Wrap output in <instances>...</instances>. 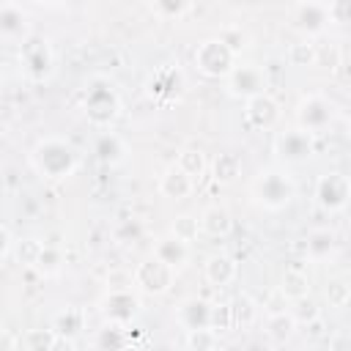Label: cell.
Returning a JSON list of instances; mask_svg holds the SVG:
<instances>
[{
	"label": "cell",
	"instance_id": "cell-1",
	"mask_svg": "<svg viewBox=\"0 0 351 351\" xmlns=\"http://www.w3.org/2000/svg\"><path fill=\"white\" fill-rule=\"evenodd\" d=\"M33 170L47 181H63L77 173L80 151L63 137H41L30 151Z\"/></svg>",
	"mask_w": 351,
	"mask_h": 351
},
{
	"label": "cell",
	"instance_id": "cell-2",
	"mask_svg": "<svg viewBox=\"0 0 351 351\" xmlns=\"http://www.w3.org/2000/svg\"><path fill=\"white\" fill-rule=\"evenodd\" d=\"M80 101H82L85 118L99 129H110V123L121 112L118 85L104 74H93V77L85 80V85L80 90Z\"/></svg>",
	"mask_w": 351,
	"mask_h": 351
},
{
	"label": "cell",
	"instance_id": "cell-3",
	"mask_svg": "<svg viewBox=\"0 0 351 351\" xmlns=\"http://www.w3.org/2000/svg\"><path fill=\"white\" fill-rule=\"evenodd\" d=\"M250 192H252V200L263 211H282L296 197V181H293V176L285 167L271 165V167H263L252 178Z\"/></svg>",
	"mask_w": 351,
	"mask_h": 351
},
{
	"label": "cell",
	"instance_id": "cell-4",
	"mask_svg": "<svg viewBox=\"0 0 351 351\" xmlns=\"http://www.w3.org/2000/svg\"><path fill=\"white\" fill-rule=\"evenodd\" d=\"M335 104L324 93H304L296 104V129L307 132L310 137L324 134L335 123Z\"/></svg>",
	"mask_w": 351,
	"mask_h": 351
},
{
	"label": "cell",
	"instance_id": "cell-5",
	"mask_svg": "<svg viewBox=\"0 0 351 351\" xmlns=\"http://www.w3.org/2000/svg\"><path fill=\"white\" fill-rule=\"evenodd\" d=\"M19 66L30 82H44L55 69V52L44 36H27L19 44Z\"/></svg>",
	"mask_w": 351,
	"mask_h": 351
},
{
	"label": "cell",
	"instance_id": "cell-6",
	"mask_svg": "<svg viewBox=\"0 0 351 351\" xmlns=\"http://www.w3.org/2000/svg\"><path fill=\"white\" fill-rule=\"evenodd\" d=\"M192 60H195L197 71L206 74V77H211V80H219V77L225 80L230 74V69L236 66V55L217 36L200 41L195 47V52H192Z\"/></svg>",
	"mask_w": 351,
	"mask_h": 351
},
{
	"label": "cell",
	"instance_id": "cell-7",
	"mask_svg": "<svg viewBox=\"0 0 351 351\" xmlns=\"http://www.w3.org/2000/svg\"><path fill=\"white\" fill-rule=\"evenodd\" d=\"M173 280H176V271L167 263H162L159 258H154V255L143 258L134 266V271H132V288L140 291V293H145V296H162V293H167L170 285H173Z\"/></svg>",
	"mask_w": 351,
	"mask_h": 351
},
{
	"label": "cell",
	"instance_id": "cell-8",
	"mask_svg": "<svg viewBox=\"0 0 351 351\" xmlns=\"http://www.w3.org/2000/svg\"><path fill=\"white\" fill-rule=\"evenodd\" d=\"M140 307L143 302L134 288H110L99 302L104 324H115V326H129L137 318Z\"/></svg>",
	"mask_w": 351,
	"mask_h": 351
},
{
	"label": "cell",
	"instance_id": "cell-9",
	"mask_svg": "<svg viewBox=\"0 0 351 351\" xmlns=\"http://www.w3.org/2000/svg\"><path fill=\"white\" fill-rule=\"evenodd\" d=\"M225 88L230 96L236 99H252V96H261V93H269V77L263 71V66L258 63H236L230 69V74L225 77Z\"/></svg>",
	"mask_w": 351,
	"mask_h": 351
},
{
	"label": "cell",
	"instance_id": "cell-10",
	"mask_svg": "<svg viewBox=\"0 0 351 351\" xmlns=\"http://www.w3.org/2000/svg\"><path fill=\"white\" fill-rule=\"evenodd\" d=\"M348 197H351L348 176H343L340 170H329V173L318 176V181H315V203L324 211H329V214L346 211Z\"/></svg>",
	"mask_w": 351,
	"mask_h": 351
},
{
	"label": "cell",
	"instance_id": "cell-11",
	"mask_svg": "<svg viewBox=\"0 0 351 351\" xmlns=\"http://www.w3.org/2000/svg\"><path fill=\"white\" fill-rule=\"evenodd\" d=\"M313 148H315V143H313V137L307 134V132H302V129H285V132H280L277 137H274V154L285 162V165H296V162H304V159H310L313 156Z\"/></svg>",
	"mask_w": 351,
	"mask_h": 351
},
{
	"label": "cell",
	"instance_id": "cell-12",
	"mask_svg": "<svg viewBox=\"0 0 351 351\" xmlns=\"http://www.w3.org/2000/svg\"><path fill=\"white\" fill-rule=\"evenodd\" d=\"M30 36V16L19 3H0V41L22 44Z\"/></svg>",
	"mask_w": 351,
	"mask_h": 351
},
{
	"label": "cell",
	"instance_id": "cell-13",
	"mask_svg": "<svg viewBox=\"0 0 351 351\" xmlns=\"http://www.w3.org/2000/svg\"><path fill=\"white\" fill-rule=\"evenodd\" d=\"M329 22H332V16H329V3H313V0H307V3L293 5V27L302 30L304 38L324 33Z\"/></svg>",
	"mask_w": 351,
	"mask_h": 351
},
{
	"label": "cell",
	"instance_id": "cell-14",
	"mask_svg": "<svg viewBox=\"0 0 351 351\" xmlns=\"http://www.w3.org/2000/svg\"><path fill=\"white\" fill-rule=\"evenodd\" d=\"M244 121L252 126V129H271L277 121H280V104L271 93H261V96H252L244 101Z\"/></svg>",
	"mask_w": 351,
	"mask_h": 351
},
{
	"label": "cell",
	"instance_id": "cell-15",
	"mask_svg": "<svg viewBox=\"0 0 351 351\" xmlns=\"http://www.w3.org/2000/svg\"><path fill=\"white\" fill-rule=\"evenodd\" d=\"M208 321H211V302H206V299H200V296H189V299H184V302L176 307V324H178L184 332H192V329H211Z\"/></svg>",
	"mask_w": 351,
	"mask_h": 351
},
{
	"label": "cell",
	"instance_id": "cell-16",
	"mask_svg": "<svg viewBox=\"0 0 351 351\" xmlns=\"http://www.w3.org/2000/svg\"><path fill=\"white\" fill-rule=\"evenodd\" d=\"M93 156L101 162V165H121L126 159V143L118 132H110V129H101L96 137H93Z\"/></svg>",
	"mask_w": 351,
	"mask_h": 351
},
{
	"label": "cell",
	"instance_id": "cell-17",
	"mask_svg": "<svg viewBox=\"0 0 351 351\" xmlns=\"http://www.w3.org/2000/svg\"><path fill=\"white\" fill-rule=\"evenodd\" d=\"M154 258H159L162 263H167L173 271L176 269H181L186 261H189V255H192V247L186 244V241H181V239H176V236H159L156 241H154V252H151Z\"/></svg>",
	"mask_w": 351,
	"mask_h": 351
},
{
	"label": "cell",
	"instance_id": "cell-18",
	"mask_svg": "<svg viewBox=\"0 0 351 351\" xmlns=\"http://www.w3.org/2000/svg\"><path fill=\"white\" fill-rule=\"evenodd\" d=\"M203 274H206V280H208L211 285L225 288V285H230V282L236 280L239 263H236V258H230V255H225V252H217V255H211V258L206 261Z\"/></svg>",
	"mask_w": 351,
	"mask_h": 351
},
{
	"label": "cell",
	"instance_id": "cell-19",
	"mask_svg": "<svg viewBox=\"0 0 351 351\" xmlns=\"http://www.w3.org/2000/svg\"><path fill=\"white\" fill-rule=\"evenodd\" d=\"M49 329L55 332L58 340H74V337H80L82 329H85V313H82L80 307H63L60 313L52 315Z\"/></svg>",
	"mask_w": 351,
	"mask_h": 351
},
{
	"label": "cell",
	"instance_id": "cell-20",
	"mask_svg": "<svg viewBox=\"0 0 351 351\" xmlns=\"http://www.w3.org/2000/svg\"><path fill=\"white\" fill-rule=\"evenodd\" d=\"M195 189V181L189 176H184L176 165H170L162 176H159V195L167 197V200H184L189 197Z\"/></svg>",
	"mask_w": 351,
	"mask_h": 351
},
{
	"label": "cell",
	"instance_id": "cell-21",
	"mask_svg": "<svg viewBox=\"0 0 351 351\" xmlns=\"http://www.w3.org/2000/svg\"><path fill=\"white\" fill-rule=\"evenodd\" d=\"M233 230V217L225 206H208L200 214V233L211 236V239H225Z\"/></svg>",
	"mask_w": 351,
	"mask_h": 351
},
{
	"label": "cell",
	"instance_id": "cell-22",
	"mask_svg": "<svg viewBox=\"0 0 351 351\" xmlns=\"http://www.w3.org/2000/svg\"><path fill=\"white\" fill-rule=\"evenodd\" d=\"M277 291L285 302H299V299L310 296V277L302 269H285Z\"/></svg>",
	"mask_w": 351,
	"mask_h": 351
},
{
	"label": "cell",
	"instance_id": "cell-23",
	"mask_svg": "<svg viewBox=\"0 0 351 351\" xmlns=\"http://www.w3.org/2000/svg\"><path fill=\"white\" fill-rule=\"evenodd\" d=\"M184 85V74L178 66H167V69H159L151 80H148V93L151 96H170L176 90H181Z\"/></svg>",
	"mask_w": 351,
	"mask_h": 351
},
{
	"label": "cell",
	"instance_id": "cell-24",
	"mask_svg": "<svg viewBox=\"0 0 351 351\" xmlns=\"http://www.w3.org/2000/svg\"><path fill=\"white\" fill-rule=\"evenodd\" d=\"M211 173H214V181L217 184H233L241 176V156L233 154V151L217 154V159L211 165Z\"/></svg>",
	"mask_w": 351,
	"mask_h": 351
},
{
	"label": "cell",
	"instance_id": "cell-25",
	"mask_svg": "<svg viewBox=\"0 0 351 351\" xmlns=\"http://www.w3.org/2000/svg\"><path fill=\"white\" fill-rule=\"evenodd\" d=\"M230 304V321H233V326H239V329H247V326H252L255 321H258V315H261V307L252 302V296H247V293H239L233 302H228Z\"/></svg>",
	"mask_w": 351,
	"mask_h": 351
},
{
	"label": "cell",
	"instance_id": "cell-26",
	"mask_svg": "<svg viewBox=\"0 0 351 351\" xmlns=\"http://www.w3.org/2000/svg\"><path fill=\"white\" fill-rule=\"evenodd\" d=\"M129 326H115V324H104L101 329H96V348L99 351H126L129 346V335H126Z\"/></svg>",
	"mask_w": 351,
	"mask_h": 351
},
{
	"label": "cell",
	"instance_id": "cell-27",
	"mask_svg": "<svg viewBox=\"0 0 351 351\" xmlns=\"http://www.w3.org/2000/svg\"><path fill=\"white\" fill-rule=\"evenodd\" d=\"M332 250H335V233L329 228H315L304 241V252L310 261H324L332 255Z\"/></svg>",
	"mask_w": 351,
	"mask_h": 351
},
{
	"label": "cell",
	"instance_id": "cell-28",
	"mask_svg": "<svg viewBox=\"0 0 351 351\" xmlns=\"http://www.w3.org/2000/svg\"><path fill=\"white\" fill-rule=\"evenodd\" d=\"M293 332H296V321H293V315H291L288 310H282V313H269V315H266V335H269L274 343L291 340Z\"/></svg>",
	"mask_w": 351,
	"mask_h": 351
},
{
	"label": "cell",
	"instance_id": "cell-29",
	"mask_svg": "<svg viewBox=\"0 0 351 351\" xmlns=\"http://www.w3.org/2000/svg\"><path fill=\"white\" fill-rule=\"evenodd\" d=\"M176 167H178L184 176H189V178L195 181V178H200V176L206 173L208 162H206V154H203L200 148H184V151H178Z\"/></svg>",
	"mask_w": 351,
	"mask_h": 351
},
{
	"label": "cell",
	"instance_id": "cell-30",
	"mask_svg": "<svg viewBox=\"0 0 351 351\" xmlns=\"http://www.w3.org/2000/svg\"><path fill=\"white\" fill-rule=\"evenodd\" d=\"M315 47L318 44L313 38H296L293 44H288V63L299 69L315 66Z\"/></svg>",
	"mask_w": 351,
	"mask_h": 351
},
{
	"label": "cell",
	"instance_id": "cell-31",
	"mask_svg": "<svg viewBox=\"0 0 351 351\" xmlns=\"http://www.w3.org/2000/svg\"><path fill=\"white\" fill-rule=\"evenodd\" d=\"M197 233H200V219H197L195 214H176V217H173V222H170V236H176V239L192 244V241L197 239Z\"/></svg>",
	"mask_w": 351,
	"mask_h": 351
},
{
	"label": "cell",
	"instance_id": "cell-32",
	"mask_svg": "<svg viewBox=\"0 0 351 351\" xmlns=\"http://www.w3.org/2000/svg\"><path fill=\"white\" fill-rule=\"evenodd\" d=\"M55 343H58V337H55V332H52L49 326L27 329V332L22 335V346H25V351H52Z\"/></svg>",
	"mask_w": 351,
	"mask_h": 351
},
{
	"label": "cell",
	"instance_id": "cell-33",
	"mask_svg": "<svg viewBox=\"0 0 351 351\" xmlns=\"http://www.w3.org/2000/svg\"><path fill=\"white\" fill-rule=\"evenodd\" d=\"M324 296H326L329 307L343 310V307L348 304V299H351V285H348V280H346V277H329L326 285H324Z\"/></svg>",
	"mask_w": 351,
	"mask_h": 351
},
{
	"label": "cell",
	"instance_id": "cell-34",
	"mask_svg": "<svg viewBox=\"0 0 351 351\" xmlns=\"http://www.w3.org/2000/svg\"><path fill=\"white\" fill-rule=\"evenodd\" d=\"M60 266H63V255H60V250L52 247V244H41V252H38L33 269H38L44 277H52V274L60 271Z\"/></svg>",
	"mask_w": 351,
	"mask_h": 351
},
{
	"label": "cell",
	"instance_id": "cell-35",
	"mask_svg": "<svg viewBox=\"0 0 351 351\" xmlns=\"http://www.w3.org/2000/svg\"><path fill=\"white\" fill-rule=\"evenodd\" d=\"M186 348L189 351H217L219 346V335L214 329H192L186 332Z\"/></svg>",
	"mask_w": 351,
	"mask_h": 351
},
{
	"label": "cell",
	"instance_id": "cell-36",
	"mask_svg": "<svg viewBox=\"0 0 351 351\" xmlns=\"http://www.w3.org/2000/svg\"><path fill=\"white\" fill-rule=\"evenodd\" d=\"M148 8H151L156 16H162V19H178V16H184V14L192 11V5L184 3V0H156V3H151Z\"/></svg>",
	"mask_w": 351,
	"mask_h": 351
},
{
	"label": "cell",
	"instance_id": "cell-37",
	"mask_svg": "<svg viewBox=\"0 0 351 351\" xmlns=\"http://www.w3.org/2000/svg\"><path fill=\"white\" fill-rule=\"evenodd\" d=\"M288 313L293 315V321H296V324H315V321H318V315H321V307L315 304V299L304 296V299L293 302V307H291Z\"/></svg>",
	"mask_w": 351,
	"mask_h": 351
},
{
	"label": "cell",
	"instance_id": "cell-38",
	"mask_svg": "<svg viewBox=\"0 0 351 351\" xmlns=\"http://www.w3.org/2000/svg\"><path fill=\"white\" fill-rule=\"evenodd\" d=\"M217 38H219L233 55H239V52L247 47V33L241 30V25H225V27L217 33Z\"/></svg>",
	"mask_w": 351,
	"mask_h": 351
},
{
	"label": "cell",
	"instance_id": "cell-39",
	"mask_svg": "<svg viewBox=\"0 0 351 351\" xmlns=\"http://www.w3.org/2000/svg\"><path fill=\"white\" fill-rule=\"evenodd\" d=\"M208 326H211L217 335L233 329V321H230V304H228V302H214V304H211V321H208Z\"/></svg>",
	"mask_w": 351,
	"mask_h": 351
},
{
	"label": "cell",
	"instance_id": "cell-40",
	"mask_svg": "<svg viewBox=\"0 0 351 351\" xmlns=\"http://www.w3.org/2000/svg\"><path fill=\"white\" fill-rule=\"evenodd\" d=\"M315 63H321L324 69L335 71L340 63H343V55H340V47L337 44H324V47H315Z\"/></svg>",
	"mask_w": 351,
	"mask_h": 351
},
{
	"label": "cell",
	"instance_id": "cell-41",
	"mask_svg": "<svg viewBox=\"0 0 351 351\" xmlns=\"http://www.w3.org/2000/svg\"><path fill=\"white\" fill-rule=\"evenodd\" d=\"M41 244H44V241H38V239H25V241L19 244V250H16L19 263L33 266V263H36V258H38V252H41Z\"/></svg>",
	"mask_w": 351,
	"mask_h": 351
},
{
	"label": "cell",
	"instance_id": "cell-42",
	"mask_svg": "<svg viewBox=\"0 0 351 351\" xmlns=\"http://www.w3.org/2000/svg\"><path fill=\"white\" fill-rule=\"evenodd\" d=\"M140 233H143V225L137 219H121L115 225V239L118 241H134V239H140Z\"/></svg>",
	"mask_w": 351,
	"mask_h": 351
},
{
	"label": "cell",
	"instance_id": "cell-43",
	"mask_svg": "<svg viewBox=\"0 0 351 351\" xmlns=\"http://www.w3.org/2000/svg\"><path fill=\"white\" fill-rule=\"evenodd\" d=\"M11 247H14V239H11V230H8V228H5L3 222H0V261H3V258H5L8 252H11Z\"/></svg>",
	"mask_w": 351,
	"mask_h": 351
},
{
	"label": "cell",
	"instance_id": "cell-44",
	"mask_svg": "<svg viewBox=\"0 0 351 351\" xmlns=\"http://www.w3.org/2000/svg\"><path fill=\"white\" fill-rule=\"evenodd\" d=\"M346 348H348V337L346 335H337L332 340V351H346Z\"/></svg>",
	"mask_w": 351,
	"mask_h": 351
},
{
	"label": "cell",
	"instance_id": "cell-45",
	"mask_svg": "<svg viewBox=\"0 0 351 351\" xmlns=\"http://www.w3.org/2000/svg\"><path fill=\"white\" fill-rule=\"evenodd\" d=\"M225 351H244V348H239V346H228Z\"/></svg>",
	"mask_w": 351,
	"mask_h": 351
}]
</instances>
